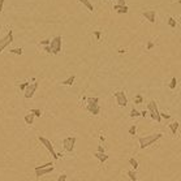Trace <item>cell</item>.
I'll return each mask as SVG.
<instances>
[{
    "label": "cell",
    "instance_id": "39",
    "mask_svg": "<svg viewBox=\"0 0 181 181\" xmlns=\"http://www.w3.org/2000/svg\"><path fill=\"white\" fill-rule=\"evenodd\" d=\"M136 181H137V180H136Z\"/></svg>",
    "mask_w": 181,
    "mask_h": 181
},
{
    "label": "cell",
    "instance_id": "20",
    "mask_svg": "<svg viewBox=\"0 0 181 181\" xmlns=\"http://www.w3.org/2000/svg\"><path fill=\"white\" fill-rule=\"evenodd\" d=\"M176 85H177V78H176V77H173V78L171 79V83H169L168 86H169V89H171V90H173V89L176 87Z\"/></svg>",
    "mask_w": 181,
    "mask_h": 181
},
{
    "label": "cell",
    "instance_id": "24",
    "mask_svg": "<svg viewBox=\"0 0 181 181\" xmlns=\"http://www.w3.org/2000/svg\"><path fill=\"white\" fill-rule=\"evenodd\" d=\"M138 116H141V112H138L136 108H133L130 111V117H138Z\"/></svg>",
    "mask_w": 181,
    "mask_h": 181
},
{
    "label": "cell",
    "instance_id": "15",
    "mask_svg": "<svg viewBox=\"0 0 181 181\" xmlns=\"http://www.w3.org/2000/svg\"><path fill=\"white\" fill-rule=\"evenodd\" d=\"M74 79H76V76L73 74V76H70L69 78H66V79H64L61 83L63 85H65V86H70V85H73V82H74Z\"/></svg>",
    "mask_w": 181,
    "mask_h": 181
},
{
    "label": "cell",
    "instance_id": "25",
    "mask_svg": "<svg viewBox=\"0 0 181 181\" xmlns=\"http://www.w3.org/2000/svg\"><path fill=\"white\" fill-rule=\"evenodd\" d=\"M142 102H143V98H142V95L138 94V95L134 98V103H136V104H141Z\"/></svg>",
    "mask_w": 181,
    "mask_h": 181
},
{
    "label": "cell",
    "instance_id": "21",
    "mask_svg": "<svg viewBox=\"0 0 181 181\" xmlns=\"http://www.w3.org/2000/svg\"><path fill=\"white\" fill-rule=\"evenodd\" d=\"M30 112H31L34 116H37V117H41V116H42V111H41V110H38V108H33Z\"/></svg>",
    "mask_w": 181,
    "mask_h": 181
},
{
    "label": "cell",
    "instance_id": "36",
    "mask_svg": "<svg viewBox=\"0 0 181 181\" xmlns=\"http://www.w3.org/2000/svg\"><path fill=\"white\" fill-rule=\"evenodd\" d=\"M44 51L48 52V53H51V48H50V46H44Z\"/></svg>",
    "mask_w": 181,
    "mask_h": 181
},
{
    "label": "cell",
    "instance_id": "9",
    "mask_svg": "<svg viewBox=\"0 0 181 181\" xmlns=\"http://www.w3.org/2000/svg\"><path fill=\"white\" fill-rule=\"evenodd\" d=\"M53 165H50V167H46V168H35V176L37 177H42L44 175H48L51 172H53Z\"/></svg>",
    "mask_w": 181,
    "mask_h": 181
},
{
    "label": "cell",
    "instance_id": "16",
    "mask_svg": "<svg viewBox=\"0 0 181 181\" xmlns=\"http://www.w3.org/2000/svg\"><path fill=\"white\" fill-rule=\"evenodd\" d=\"M34 117H35V116L30 112L29 115H26V116H25V123H26L28 125H31V124L34 123Z\"/></svg>",
    "mask_w": 181,
    "mask_h": 181
},
{
    "label": "cell",
    "instance_id": "19",
    "mask_svg": "<svg viewBox=\"0 0 181 181\" xmlns=\"http://www.w3.org/2000/svg\"><path fill=\"white\" fill-rule=\"evenodd\" d=\"M98 102H99V99L97 97H94V98H87V104H97Z\"/></svg>",
    "mask_w": 181,
    "mask_h": 181
},
{
    "label": "cell",
    "instance_id": "6",
    "mask_svg": "<svg viewBox=\"0 0 181 181\" xmlns=\"http://www.w3.org/2000/svg\"><path fill=\"white\" fill-rule=\"evenodd\" d=\"M39 141L42 142V145H44V146H46V149H47V150L50 151V154H51V155L53 156V159H59L57 154L55 152V149H53L52 143H51V142H50V141H48L47 138H44V137H42V136H41V137H39Z\"/></svg>",
    "mask_w": 181,
    "mask_h": 181
},
{
    "label": "cell",
    "instance_id": "5",
    "mask_svg": "<svg viewBox=\"0 0 181 181\" xmlns=\"http://www.w3.org/2000/svg\"><path fill=\"white\" fill-rule=\"evenodd\" d=\"M37 89H38V82L29 83V85L26 86V89L24 90V91H25V98H26V99L33 98V95H34L35 91H37Z\"/></svg>",
    "mask_w": 181,
    "mask_h": 181
},
{
    "label": "cell",
    "instance_id": "29",
    "mask_svg": "<svg viewBox=\"0 0 181 181\" xmlns=\"http://www.w3.org/2000/svg\"><path fill=\"white\" fill-rule=\"evenodd\" d=\"M41 43H42L43 46H50V43H51V41H50V39H44V41H42Z\"/></svg>",
    "mask_w": 181,
    "mask_h": 181
},
{
    "label": "cell",
    "instance_id": "38",
    "mask_svg": "<svg viewBox=\"0 0 181 181\" xmlns=\"http://www.w3.org/2000/svg\"><path fill=\"white\" fill-rule=\"evenodd\" d=\"M141 116H143V117H146V116H147V113H146V111H142V112H141Z\"/></svg>",
    "mask_w": 181,
    "mask_h": 181
},
{
    "label": "cell",
    "instance_id": "18",
    "mask_svg": "<svg viewBox=\"0 0 181 181\" xmlns=\"http://www.w3.org/2000/svg\"><path fill=\"white\" fill-rule=\"evenodd\" d=\"M167 24H168L171 28H176V25H177V22L175 21V18H173V17H168V21H167Z\"/></svg>",
    "mask_w": 181,
    "mask_h": 181
},
{
    "label": "cell",
    "instance_id": "31",
    "mask_svg": "<svg viewBox=\"0 0 181 181\" xmlns=\"http://www.w3.org/2000/svg\"><path fill=\"white\" fill-rule=\"evenodd\" d=\"M94 35H95L97 41H99V39H100V31H94Z\"/></svg>",
    "mask_w": 181,
    "mask_h": 181
},
{
    "label": "cell",
    "instance_id": "33",
    "mask_svg": "<svg viewBox=\"0 0 181 181\" xmlns=\"http://www.w3.org/2000/svg\"><path fill=\"white\" fill-rule=\"evenodd\" d=\"M160 117H162V119H169L171 116H169V115H167V113H160Z\"/></svg>",
    "mask_w": 181,
    "mask_h": 181
},
{
    "label": "cell",
    "instance_id": "12",
    "mask_svg": "<svg viewBox=\"0 0 181 181\" xmlns=\"http://www.w3.org/2000/svg\"><path fill=\"white\" fill-rule=\"evenodd\" d=\"M113 11H116L117 13H128V7L126 5H113Z\"/></svg>",
    "mask_w": 181,
    "mask_h": 181
},
{
    "label": "cell",
    "instance_id": "32",
    "mask_svg": "<svg viewBox=\"0 0 181 181\" xmlns=\"http://www.w3.org/2000/svg\"><path fill=\"white\" fill-rule=\"evenodd\" d=\"M117 5H126L125 0H117Z\"/></svg>",
    "mask_w": 181,
    "mask_h": 181
},
{
    "label": "cell",
    "instance_id": "23",
    "mask_svg": "<svg viewBox=\"0 0 181 181\" xmlns=\"http://www.w3.org/2000/svg\"><path fill=\"white\" fill-rule=\"evenodd\" d=\"M128 176L132 178V181H136V180H137V173H136V171H129V172H128Z\"/></svg>",
    "mask_w": 181,
    "mask_h": 181
},
{
    "label": "cell",
    "instance_id": "28",
    "mask_svg": "<svg viewBox=\"0 0 181 181\" xmlns=\"http://www.w3.org/2000/svg\"><path fill=\"white\" fill-rule=\"evenodd\" d=\"M65 180H66V175H64V173H63V175H60V176H59V178H57L56 181H65Z\"/></svg>",
    "mask_w": 181,
    "mask_h": 181
},
{
    "label": "cell",
    "instance_id": "34",
    "mask_svg": "<svg viewBox=\"0 0 181 181\" xmlns=\"http://www.w3.org/2000/svg\"><path fill=\"white\" fill-rule=\"evenodd\" d=\"M152 47H154V43H152V42H149V43H147V50H151Z\"/></svg>",
    "mask_w": 181,
    "mask_h": 181
},
{
    "label": "cell",
    "instance_id": "4",
    "mask_svg": "<svg viewBox=\"0 0 181 181\" xmlns=\"http://www.w3.org/2000/svg\"><path fill=\"white\" fill-rule=\"evenodd\" d=\"M12 42H13V33L9 31L5 37H3L2 39H0V52H3V50L5 47H8Z\"/></svg>",
    "mask_w": 181,
    "mask_h": 181
},
{
    "label": "cell",
    "instance_id": "1",
    "mask_svg": "<svg viewBox=\"0 0 181 181\" xmlns=\"http://www.w3.org/2000/svg\"><path fill=\"white\" fill-rule=\"evenodd\" d=\"M163 137L162 133H158V134H151V136H146V137H139L138 138V142H139V147L141 149H146L149 147L150 145H152L154 142H156L158 139H160Z\"/></svg>",
    "mask_w": 181,
    "mask_h": 181
},
{
    "label": "cell",
    "instance_id": "37",
    "mask_svg": "<svg viewBox=\"0 0 181 181\" xmlns=\"http://www.w3.org/2000/svg\"><path fill=\"white\" fill-rule=\"evenodd\" d=\"M98 152H104V147L103 146H99L98 147Z\"/></svg>",
    "mask_w": 181,
    "mask_h": 181
},
{
    "label": "cell",
    "instance_id": "7",
    "mask_svg": "<svg viewBox=\"0 0 181 181\" xmlns=\"http://www.w3.org/2000/svg\"><path fill=\"white\" fill-rule=\"evenodd\" d=\"M74 145H76V137H66V138L63 139V146H64V149H65L68 152L73 151Z\"/></svg>",
    "mask_w": 181,
    "mask_h": 181
},
{
    "label": "cell",
    "instance_id": "11",
    "mask_svg": "<svg viewBox=\"0 0 181 181\" xmlns=\"http://www.w3.org/2000/svg\"><path fill=\"white\" fill-rule=\"evenodd\" d=\"M87 110H89V112H91L93 115H98L100 112V107H99L98 103L97 104H87Z\"/></svg>",
    "mask_w": 181,
    "mask_h": 181
},
{
    "label": "cell",
    "instance_id": "10",
    "mask_svg": "<svg viewBox=\"0 0 181 181\" xmlns=\"http://www.w3.org/2000/svg\"><path fill=\"white\" fill-rule=\"evenodd\" d=\"M143 16L146 17V20L149 22L154 24L156 20V11H146V12H143Z\"/></svg>",
    "mask_w": 181,
    "mask_h": 181
},
{
    "label": "cell",
    "instance_id": "8",
    "mask_svg": "<svg viewBox=\"0 0 181 181\" xmlns=\"http://www.w3.org/2000/svg\"><path fill=\"white\" fill-rule=\"evenodd\" d=\"M115 98H116L117 104H119L120 107H126L128 99H126V95H125L124 91H117V93H115Z\"/></svg>",
    "mask_w": 181,
    "mask_h": 181
},
{
    "label": "cell",
    "instance_id": "17",
    "mask_svg": "<svg viewBox=\"0 0 181 181\" xmlns=\"http://www.w3.org/2000/svg\"><path fill=\"white\" fill-rule=\"evenodd\" d=\"M169 129H171L172 134H173V136H176V133H177V129H178V123H177V121L172 123V124L169 125Z\"/></svg>",
    "mask_w": 181,
    "mask_h": 181
},
{
    "label": "cell",
    "instance_id": "26",
    "mask_svg": "<svg viewBox=\"0 0 181 181\" xmlns=\"http://www.w3.org/2000/svg\"><path fill=\"white\" fill-rule=\"evenodd\" d=\"M11 52L12 53H16V55H22V48H12Z\"/></svg>",
    "mask_w": 181,
    "mask_h": 181
},
{
    "label": "cell",
    "instance_id": "14",
    "mask_svg": "<svg viewBox=\"0 0 181 181\" xmlns=\"http://www.w3.org/2000/svg\"><path fill=\"white\" fill-rule=\"evenodd\" d=\"M78 2H79V3H82V4H83V5L89 9V12H94V7H93V4L90 3L89 0H78Z\"/></svg>",
    "mask_w": 181,
    "mask_h": 181
},
{
    "label": "cell",
    "instance_id": "30",
    "mask_svg": "<svg viewBox=\"0 0 181 181\" xmlns=\"http://www.w3.org/2000/svg\"><path fill=\"white\" fill-rule=\"evenodd\" d=\"M28 85H29V82H24V83H21V85H20V89H21V90H25Z\"/></svg>",
    "mask_w": 181,
    "mask_h": 181
},
{
    "label": "cell",
    "instance_id": "22",
    "mask_svg": "<svg viewBox=\"0 0 181 181\" xmlns=\"http://www.w3.org/2000/svg\"><path fill=\"white\" fill-rule=\"evenodd\" d=\"M129 163L132 164V167H133L134 169H137V168H138V162H137L134 158H130V159H129Z\"/></svg>",
    "mask_w": 181,
    "mask_h": 181
},
{
    "label": "cell",
    "instance_id": "35",
    "mask_svg": "<svg viewBox=\"0 0 181 181\" xmlns=\"http://www.w3.org/2000/svg\"><path fill=\"white\" fill-rule=\"evenodd\" d=\"M3 7H4V0H0V12L3 11Z\"/></svg>",
    "mask_w": 181,
    "mask_h": 181
},
{
    "label": "cell",
    "instance_id": "13",
    "mask_svg": "<svg viewBox=\"0 0 181 181\" xmlns=\"http://www.w3.org/2000/svg\"><path fill=\"white\" fill-rule=\"evenodd\" d=\"M94 156H95V158H98V160H99V162H102V163H104V162L108 159V155H106L104 152H95V154H94Z\"/></svg>",
    "mask_w": 181,
    "mask_h": 181
},
{
    "label": "cell",
    "instance_id": "3",
    "mask_svg": "<svg viewBox=\"0 0 181 181\" xmlns=\"http://www.w3.org/2000/svg\"><path fill=\"white\" fill-rule=\"evenodd\" d=\"M61 43H63V38H61L60 35L55 37V38H53V39L51 41V43H50L51 53H53V55L59 53V52L61 51Z\"/></svg>",
    "mask_w": 181,
    "mask_h": 181
},
{
    "label": "cell",
    "instance_id": "27",
    "mask_svg": "<svg viewBox=\"0 0 181 181\" xmlns=\"http://www.w3.org/2000/svg\"><path fill=\"white\" fill-rule=\"evenodd\" d=\"M136 132H137V126H136V125H132V126L129 128V134H130V136H134Z\"/></svg>",
    "mask_w": 181,
    "mask_h": 181
},
{
    "label": "cell",
    "instance_id": "2",
    "mask_svg": "<svg viewBox=\"0 0 181 181\" xmlns=\"http://www.w3.org/2000/svg\"><path fill=\"white\" fill-rule=\"evenodd\" d=\"M147 110H149V115L152 120H156L158 123L162 121V117H160V112L158 110V106H156V102L155 100H151L149 104H147Z\"/></svg>",
    "mask_w": 181,
    "mask_h": 181
}]
</instances>
